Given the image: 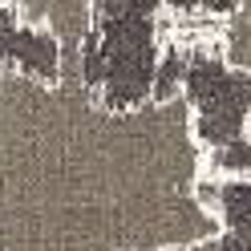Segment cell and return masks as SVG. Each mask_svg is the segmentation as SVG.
Wrapping results in <instances>:
<instances>
[{
	"label": "cell",
	"instance_id": "obj_1",
	"mask_svg": "<svg viewBox=\"0 0 251 251\" xmlns=\"http://www.w3.org/2000/svg\"><path fill=\"white\" fill-rule=\"evenodd\" d=\"M186 93L105 105L69 77L0 73V251H182L215 239Z\"/></svg>",
	"mask_w": 251,
	"mask_h": 251
},
{
	"label": "cell",
	"instance_id": "obj_2",
	"mask_svg": "<svg viewBox=\"0 0 251 251\" xmlns=\"http://www.w3.org/2000/svg\"><path fill=\"white\" fill-rule=\"evenodd\" d=\"M215 53L231 69L251 73V0H235L223 17H215Z\"/></svg>",
	"mask_w": 251,
	"mask_h": 251
}]
</instances>
